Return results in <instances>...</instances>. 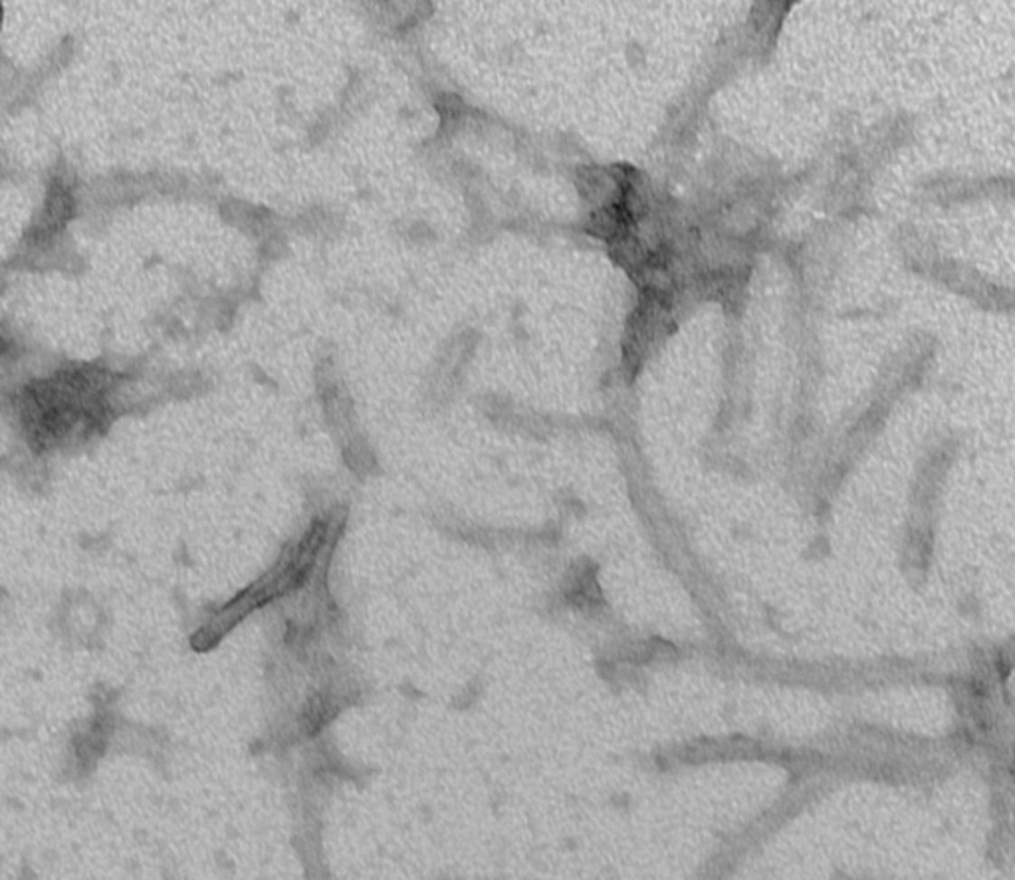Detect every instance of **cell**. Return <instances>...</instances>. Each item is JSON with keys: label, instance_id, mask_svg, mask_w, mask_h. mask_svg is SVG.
Instances as JSON below:
<instances>
[{"label": "cell", "instance_id": "obj_1", "mask_svg": "<svg viewBox=\"0 0 1015 880\" xmlns=\"http://www.w3.org/2000/svg\"><path fill=\"white\" fill-rule=\"evenodd\" d=\"M111 387L114 375L98 367H74L26 385L18 407L30 445L46 450L99 431L111 418Z\"/></svg>", "mask_w": 1015, "mask_h": 880}, {"label": "cell", "instance_id": "obj_2", "mask_svg": "<svg viewBox=\"0 0 1015 880\" xmlns=\"http://www.w3.org/2000/svg\"><path fill=\"white\" fill-rule=\"evenodd\" d=\"M71 214H74V197H71V192L68 191L66 185H61V183H52L48 191L44 211L40 212V217L34 222L30 234H33L34 240H46L50 237H54V234H58L66 227L68 220L71 219Z\"/></svg>", "mask_w": 1015, "mask_h": 880}]
</instances>
